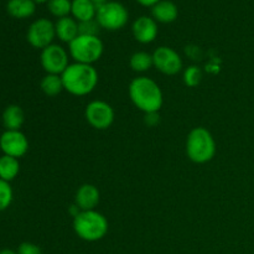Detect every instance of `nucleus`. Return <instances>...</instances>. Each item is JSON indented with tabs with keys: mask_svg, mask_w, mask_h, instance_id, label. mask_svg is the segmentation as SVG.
Masks as SVG:
<instances>
[{
	"mask_svg": "<svg viewBox=\"0 0 254 254\" xmlns=\"http://www.w3.org/2000/svg\"><path fill=\"white\" fill-rule=\"evenodd\" d=\"M91 1L93 2V4L96 5V6H97V9H98V7L101 6V5L106 4V2H108L109 0H91Z\"/></svg>",
	"mask_w": 254,
	"mask_h": 254,
	"instance_id": "28",
	"label": "nucleus"
},
{
	"mask_svg": "<svg viewBox=\"0 0 254 254\" xmlns=\"http://www.w3.org/2000/svg\"><path fill=\"white\" fill-rule=\"evenodd\" d=\"M128 94L131 103L145 114L159 113L164 104L163 91L150 77L139 76L131 79Z\"/></svg>",
	"mask_w": 254,
	"mask_h": 254,
	"instance_id": "1",
	"label": "nucleus"
},
{
	"mask_svg": "<svg viewBox=\"0 0 254 254\" xmlns=\"http://www.w3.org/2000/svg\"><path fill=\"white\" fill-rule=\"evenodd\" d=\"M20 171V164L16 158L2 155L0 158V179L4 181H11L17 176Z\"/></svg>",
	"mask_w": 254,
	"mask_h": 254,
	"instance_id": "21",
	"label": "nucleus"
},
{
	"mask_svg": "<svg viewBox=\"0 0 254 254\" xmlns=\"http://www.w3.org/2000/svg\"><path fill=\"white\" fill-rule=\"evenodd\" d=\"M179 16V9L176 4L171 0H160L158 4L151 7V17L156 22L161 24H170L174 22Z\"/></svg>",
	"mask_w": 254,
	"mask_h": 254,
	"instance_id": "14",
	"label": "nucleus"
},
{
	"mask_svg": "<svg viewBox=\"0 0 254 254\" xmlns=\"http://www.w3.org/2000/svg\"><path fill=\"white\" fill-rule=\"evenodd\" d=\"M12 202V189L7 181L0 179V211H4Z\"/></svg>",
	"mask_w": 254,
	"mask_h": 254,
	"instance_id": "24",
	"label": "nucleus"
},
{
	"mask_svg": "<svg viewBox=\"0 0 254 254\" xmlns=\"http://www.w3.org/2000/svg\"><path fill=\"white\" fill-rule=\"evenodd\" d=\"M79 35H88V36H98L102 27L99 26L98 21L96 19L88 20V21L78 22Z\"/></svg>",
	"mask_w": 254,
	"mask_h": 254,
	"instance_id": "25",
	"label": "nucleus"
},
{
	"mask_svg": "<svg viewBox=\"0 0 254 254\" xmlns=\"http://www.w3.org/2000/svg\"><path fill=\"white\" fill-rule=\"evenodd\" d=\"M55 30H56L57 39L66 44L72 42L79 35L78 21L72 16L57 19V21L55 22Z\"/></svg>",
	"mask_w": 254,
	"mask_h": 254,
	"instance_id": "15",
	"label": "nucleus"
},
{
	"mask_svg": "<svg viewBox=\"0 0 254 254\" xmlns=\"http://www.w3.org/2000/svg\"><path fill=\"white\" fill-rule=\"evenodd\" d=\"M101 201V192L93 184H83L79 186L74 195V205L79 211L96 210Z\"/></svg>",
	"mask_w": 254,
	"mask_h": 254,
	"instance_id": "13",
	"label": "nucleus"
},
{
	"mask_svg": "<svg viewBox=\"0 0 254 254\" xmlns=\"http://www.w3.org/2000/svg\"><path fill=\"white\" fill-rule=\"evenodd\" d=\"M40 88L44 92L46 96L49 97H56L64 91V82H62V77L60 74H49L41 79L40 82Z\"/></svg>",
	"mask_w": 254,
	"mask_h": 254,
	"instance_id": "20",
	"label": "nucleus"
},
{
	"mask_svg": "<svg viewBox=\"0 0 254 254\" xmlns=\"http://www.w3.org/2000/svg\"><path fill=\"white\" fill-rule=\"evenodd\" d=\"M103 52V41L98 36L78 35L68 44L69 57L78 64H93L101 60Z\"/></svg>",
	"mask_w": 254,
	"mask_h": 254,
	"instance_id": "5",
	"label": "nucleus"
},
{
	"mask_svg": "<svg viewBox=\"0 0 254 254\" xmlns=\"http://www.w3.org/2000/svg\"><path fill=\"white\" fill-rule=\"evenodd\" d=\"M154 67L165 76H175L184 68V61L176 50L169 46H160L153 52Z\"/></svg>",
	"mask_w": 254,
	"mask_h": 254,
	"instance_id": "10",
	"label": "nucleus"
},
{
	"mask_svg": "<svg viewBox=\"0 0 254 254\" xmlns=\"http://www.w3.org/2000/svg\"><path fill=\"white\" fill-rule=\"evenodd\" d=\"M47 9L57 19L69 16L72 9V0H49Z\"/></svg>",
	"mask_w": 254,
	"mask_h": 254,
	"instance_id": "22",
	"label": "nucleus"
},
{
	"mask_svg": "<svg viewBox=\"0 0 254 254\" xmlns=\"http://www.w3.org/2000/svg\"><path fill=\"white\" fill-rule=\"evenodd\" d=\"M73 231L84 242H98L103 240L109 230V223L103 213L97 210L79 211L73 217Z\"/></svg>",
	"mask_w": 254,
	"mask_h": 254,
	"instance_id": "3",
	"label": "nucleus"
},
{
	"mask_svg": "<svg viewBox=\"0 0 254 254\" xmlns=\"http://www.w3.org/2000/svg\"><path fill=\"white\" fill-rule=\"evenodd\" d=\"M0 149L4 155L21 158L29 150V140L20 130H6L0 136Z\"/></svg>",
	"mask_w": 254,
	"mask_h": 254,
	"instance_id": "11",
	"label": "nucleus"
},
{
	"mask_svg": "<svg viewBox=\"0 0 254 254\" xmlns=\"http://www.w3.org/2000/svg\"><path fill=\"white\" fill-rule=\"evenodd\" d=\"M17 254H42V251L35 243L24 242L17 248Z\"/></svg>",
	"mask_w": 254,
	"mask_h": 254,
	"instance_id": "26",
	"label": "nucleus"
},
{
	"mask_svg": "<svg viewBox=\"0 0 254 254\" xmlns=\"http://www.w3.org/2000/svg\"><path fill=\"white\" fill-rule=\"evenodd\" d=\"M56 37V30H55V22L46 17H40L35 20L27 30L26 39L29 44L35 49L44 50L47 46L54 44Z\"/></svg>",
	"mask_w": 254,
	"mask_h": 254,
	"instance_id": "9",
	"label": "nucleus"
},
{
	"mask_svg": "<svg viewBox=\"0 0 254 254\" xmlns=\"http://www.w3.org/2000/svg\"><path fill=\"white\" fill-rule=\"evenodd\" d=\"M35 2H47L49 0H34Z\"/></svg>",
	"mask_w": 254,
	"mask_h": 254,
	"instance_id": "30",
	"label": "nucleus"
},
{
	"mask_svg": "<svg viewBox=\"0 0 254 254\" xmlns=\"http://www.w3.org/2000/svg\"><path fill=\"white\" fill-rule=\"evenodd\" d=\"M136 1H138L140 5H143V6H151V7H153L154 5L158 4L160 0H136Z\"/></svg>",
	"mask_w": 254,
	"mask_h": 254,
	"instance_id": "27",
	"label": "nucleus"
},
{
	"mask_svg": "<svg viewBox=\"0 0 254 254\" xmlns=\"http://www.w3.org/2000/svg\"><path fill=\"white\" fill-rule=\"evenodd\" d=\"M84 118L92 128L97 130H107L114 123L116 112L108 102L96 99L86 106Z\"/></svg>",
	"mask_w": 254,
	"mask_h": 254,
	"instance_id": "7",
	"label": "nucleus"
},
{
	"mask_svg": "<svg viewBox=\"0 0 254 254\" xmlns=\"http://www.w3.org/2000/svg\"><path fill=\"white\" fill-rule=\"evenodd\" d=\"M64 91L76 97L91 94L98 84L99 76L93 64L73 62L61 74Z\"/></svg>",
	"mask_w": 254,
	"mask_h": 254,
	"instance_id": "2",
	"label": "nucleus"
},
{
	"mask_svg": "<svg viewBox=\"0 0 254 254\" xmlns=\"http://www.w3.org/2000/svg\"><path fill=\"white\" fill-rule=\"evenodd\" d=\"M9 15L16 19H26L36 11V2L34 0H9L6 4Z\"/></svg>",
	"mask_w": 254,
	"mask_h": 254,
	"instance_id": "17",
	"label": "nucleus"
},
{
	"mask_svg": "<svg viewBox=\"0 0 254 254\" xmlns=\"http://www.w3.org/2000/svg\"><path fill=\"white\" fill-rule=\"evenodd\" d=\"M216 140L212 133L203 127H196L186 138V155L192 163L206 164L216 155Z\"/></svg>",
	"mask_w": 254,
	"mask_h": 254,
	"instance_id": "4",
	"label": "nucleus"
},
{
	"mask_svg": "<svg viewBox=\"0 0 254 254\" xmlns=\"http://www.w3.org/2000/svg\"><path fill=\"white\" fill-rule=\"evenodd\" d=\"M183 81L190 88H195L202 81V71L198 66L196 64H191V66L186 67L184 69L183 73Z\"/></svg>",
	"mask_w": 254,
	"mask_h": 254,
	"instance_id": "23",
	"label": "nucleus"
},
{
	"mask_svg": "<svg viewBox=\"0 0 254 254\" xmlns=\"http://www.w3.org/2000/svg\"><path fill=\"white\" fill-rule=\"evenodd\" d=\"M129 66L136 73H145L154 67L153 54L146 51H136L129 59Z\"/></svg>",
	"mask_w": 254,
	"mask_h": 254,
	"instance_id": "19",
	"label": "nucleus"
},
{
	"mask_svg": "<svg viewBox=\"0 0 254 254\" xmlns=\"http://www.w3.org/2000/svg\"><path fill=\"white\" fill-rule=\"evenodd\" d=\"M0 254H17V252L12 250H1L0 251Z\"/></svg>",
	"mask_w": 254,
	"mask_h": 254,
	"instance_id": "29",
	"label": "nucleus"
},
{
	"mask_svg": "<svg viewBox=\"0 0 254 254\" xmlns=\"http://www.w3.org/2000/svg\"><path fill=\"white\" fill-rule=\"evenodd\" d=\"M25 122V114L21 107L11 106L7 107L2 113V123H4L6 130H20Z\"/></svg>",
	"mask_w": 254,
	"mask_h": 254,
	"instance_id": "18",
	"label": "nucleus"
},
{
	"mask_svg": "<svg viewBox=\"0 0 254 254\" xmlns=\"http://www.w3.org/2000/svg\"><path fill=\"white\" fill-rule=\"evenodd\" d=\"M69 54L61 45L52 44L46 49L41 50L40 64L46 73L60 74L61 76L64 69L69 66Z\"/></svg>",
	"mask_w": 254,
	"mask_h": 254,
	"instance_id": "8",
	"label": "nucleus"
},
{
	"mask_svg": "<svg viewBox=\"0 0 254 254\" xmlns=\"http://www.w3.org/2000/svg\"><path fill=\"white\" fill-rule=\"evenodd\" d=\"M72 17L78 22L96 19L97 6L91 0H72Z\"/></svg>",
	"mask_w": 254,
	"mask_h": 254,
	"instance_id": "16",
	"label": "nucleus"
},
{
	"mask_svg": "<svg viewBox=\"0 0 254 254\" xmlns=\"http://www.w3.org/2000/svg\"><path fill=\"white\" fill-rule=\"evenodd\" d=\"M129 19L128 9L119 1H111L101 5L97 9L96 20L102 29L117 31L123 29Z\"/></svg>",
	"mask_w": 254,
	"mask_h": 254,
	"instance_id": "6",
	"label": "nucleus"
},
{
	"mask_svg": "<svg viewBox=\"0 0 254 254\" xmlns=\"http://www.w3.org/2000/svg\"><path fill=\"white\" fill-rule=\"evenodd\" d=\"M131 32L133 36L139 44L148 45L151 44L156 40L159 34L158 22L153 19L151 16H139L138 19L134 20L133 25H131Z\"/></svg>",
	"mask_w": 254,
	"mask_h": 254,
	"instance_id": "12",
	"label": "nucleus"
}]
</instances>
